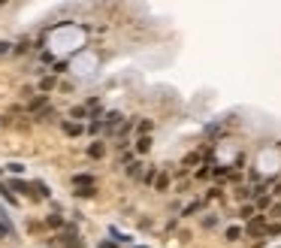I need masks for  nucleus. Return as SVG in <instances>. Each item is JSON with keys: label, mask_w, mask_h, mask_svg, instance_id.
<instances>
[{"label": "nucleus", "mask_w": 281, "mask_h": 248, "mask_svg": "<svg viewBox=\"0 0 281 248\" xmlns=\"http://www.w3.org/2000/svg\"><path fill=\"white\" fill-rule=\"evenodd\" d=\"M43 109H49V94H36V97H30L27 100V112H43Z\"/></svg>", "instance_id": "f257e3e1"}, {"label": "nucleus", "mask_w": 281, "mask_h": 248, "mask_svg": "<svg viewBox=\"0 0 281 248\" xmlns=\"http://www.w3.org/2000/svg\"><path fill=\"white\" fill-rule=\"evenodd\" d=\"M73 185H76V188H94V175L79 172V175H73Z\"/></svg>", "instance_id": "f03ea898"}, {"label": "nucleus", "mask_w": 281, "mask_h": 248, "mask_svg": "<svg viewBox=\"0 0 281 248\" xmlns=\"http://www.w3.org/2000/svg\"><path fill=\"white\" fill-rule=\"evenodd\" d=\"M263 230H266V221H263V218H251V221H248V233H251V236H260Z\"/></svg>", "instance_id": "7ed1b4c3"}, {"label": "nucleus", "mask_w": 281, "mask_h": 248, "mask_svg": "<svg viewBox=\"0 0 281 248\" xmlns=\"http://www.w3.org/2000/svg\"><path fill=\"white\" fill-rule=\"evenodd\" d=\"M61 242H64L67 248H82V245H85V242L79 239V236H70V233H64V236H61Z\"/></svg>", "instance_id": "20e7f679"}, {"label": "nucleus", "mask_w": 281, "mask_h": 248, "mask_svg": "<svg viewBox=\"0 0 281 248\" xmlns=\"http://www.w3.org/2000/svg\"><path fill=\"white\" fill-rule=\"evenodd\" d=\"M148 149H151V136H139L136 139V152L139 155H148Z\"/></svg>", "instance_id": "39448f33"}, {"label": "nucleus", "mask_w": 281, "mask_h": 248, "mask_svg": "<svg viewBox=\"0 0 281 248\" xmlns=\"http://www.w3.org/2000/svg\"><path fill=\"white\" fill-rule=\"evenodd\" d=\"M64 133L67 136H79V133H82V124H79V121H67L64 124Z\"/></svg>", "instance_id": "423d86ee"}, {"label": "nucleus", "mask_w": 281, "mask_h": 248, "mask_svg": "<svg viewBox=\"0 0 281 248\" xmlns=\"http://www.w3.org/2000/svg\"><path fill=\"white\" fill-rule=\"evenodd\" d=\"M9 185H12V191H21V194H30V191H33V185H27V182H21V179H12Z\"/></svg>", "instance_id": "0eeeda50"}, {"label": "nucleus", "mask_w": 281, "mask_h": 248, "mask_svg": "<svg viewBox=\"0 0 281 248\" xmlns=\"http://www.w3.org/2000/svg\"><path fill=\"white\" fill-rule=\"evenodd\" d=\"M154 188H157V191H167V188H170V175H167V172H160V175H157V182H154Z\"/></svg>", "instance_id": "6e6552de"}, {"label": "nucleus", "mask_w": 281, "mask_h": 248, "mask_svg": "<svg viewBox=\"0 0 281 248\" xmlns=\"http://www.w3.org/2000/svg\"><path fill=\"white\" fill-rule=\"evenodd\" d=\"M103 124H106V127H109V130H112V127H115V124H121V112H109V115H106V121H103Z\"/></svg>", "instance_id": "1a4fd4ad"}, {"label": "nucleus", "mask_w": 281, "mask_h": 248, "mask_svg": "<svg viewBox=\"0 0 281 248\" xmlns=\"http://www.w3.org/2000/svg\"><path fill=\"white\" fill-rule=\"evenodd\" d=\"M73 194H76V197H85V200H88V197H97V185H94V188H76Z\"/></svg>", "instance_id": "9d476101"}, {"label": "nucleus", "mask_w": 281, "mask_h": 248, "mask_svg": "<svg viewBox=\"0 0 281 248\" xmlns=\"http://www.w3.org/2000/svg\"><path fill=\"white\" fill-rule=\"evenodd\" d=\"M103 152H106L103 143H91V146H88V155H91V158H103Z\"/></svg>", "instance_id": "9b49d317"}, {"label": "nucleus", "mask_w": 281, "mask_h": 248, "mask_svg": "<svg viewBox=\"0 0 281 248\" xmlns=\"http://www.w3.org/2000/svg\"><path fill=\"white\" fill-rule=\"evenodd\" d=\"M46 224L55 227V230H61V227H64V218H61V215H46Z\"/></svg>", "instance_id": "f8f14e48"}, {"label": "nucleus", "mask_w": 281, "mask_h": 248, "mask_svg": "<svg viewBox=\"0 0 281 248\" xmlns=\"http://www.w3.org/2000/svg\"><path fill=\"white\" fill-rule=\"evenodd\" d=\"M157 175H160V172H157L154 166H148V169H145V175H142V179H145V185H154V182H157Z\"/></svg>", "instance_id": "ddd939ff"}, {"label": "nucleus", "mask_w": 281, "mask_h": 248, "mask_svg": "<svg viewBox=\"0 0 281 248\" xmlns=\"http://www.w3.org/2000/svg\"><path fill=\"white\" fill-rule=\"evenodd\" d=\"M52 88H55V76H46L43 82H39V91H43V94H49Z\"/></svg>", "instance_id": "4468645a"}, {"label": "nucleus", "mask_w": 281, "mask_h": 248, "mask_svg": "<svg viewBox=\"0 0 281 248\" xmlns=\"http://www.w3.org/2000/svg\"><path fill=\"white\" fill-rule=\"evenodd\" d=\"M224 236H227V242H236L239 236H242V227H227V233H224Z\"/></svg>", "instance_id": "2eb2a0df"}, {"label": "nucleus", "mask_w": 281, "mask_h": 248, "mask_svg": "<svg viewBox=\"0 0 281 248\" xmlns=\"http://www.w3.org/2000/svg\"><path fill=\"white\" fill-rule=\"evenodd\" d=\"M36 118H39V121H55V109L49 106V109H43V112H39Z\"/></svg>", "instance_id": "dca6fc26"}, {"label": "nucleus", "mask_w": 281, "mask_h": 248, "mask_svg": "<svg viewBox=\"0 0 281 248\" xmlns=\"http://www.w3.org/2000/svg\"><path fill=\"white\" fill-rule=\"evenodd\" d=\"M239 215H242L245 221H251L254 218V206H242V209H239Z\"/></svg>", "instance_id": "f3484780"}, {"label": "nucleus", "mask_w": 281, "mask_h": 248, "mask_svg": "<svg viewBox=\"0 0 281 248\" xmlns=\"http://www.w3.org/2000/svg\"><path fill=\"white\" fill-rule=\"evenodd\" d=\"M9 52H15V49H12V43H6V40H0V58H3V55H9Z\"/></svg>", "instance_id": "a211bd4d"}, {"label": "nucleus", "mask_w": 281, "mask_h": 248, "mask_svg": "<svg viewBox=\"0 0 281 248\" xmlns=\"http://www.w3.org/2000/svg\"><path fill=\"white\" fill-rule=\"evenodd\" d=\"M151 133V121H139V136H148Z\"/></svg>", "instance_id": "6ab92c4d"}, {"label": "nucleus", "mask_w": 281, "mask_h": 248, "mask_svg": "<svg viewBox=\"0 0 281 248\" xmlns=\"http://www.w3.org/2000/svg\"><path fill=\"white\" fill-rule=\"evenodd\" d=\"M33 191H39V197H49V188L43 182H33Z\"/></svg>", "instance_id": "aec40b11"}, {"label": "nucleus", "mask_w": 281, "mask_h": 248, "mask_svg": "<svg viewBox=\"0 0 281 248\" xmlns=\"http://www.w3.org/2000/svg\"><path fill=\"white\" fill-rule=\"evenodd\" d=\"M196 212H199V203H190V206L185 209V218H190V215H196Z\"/></svg>", "instance_id": "412c9836"}, {"label": "nucleus", "mask_w": 281, "mask_h": 248, "mask_svg": "<svg viewBox=\"0 0 281 248\" xmlns=\"http://www.w3.org/2000/svg\"><path fill=\"white\" fill-rule=\"evenodd\" d=\"M103 127H106V124H103V121H91V127H88V130H91V133H94V136H97V133H100V130H103Z\"/></svg>", "instance_id": "4be33fe9"}, {"label": "nucleus", "mask_w": 281, "mask_h": 248, "mask_svg": "<svg viewBox=\"0 0 281 248\" xmlns=\"http://www.w3.org/2000/svg\"><path fill=\"white\" fill-rule=\"evenodd\" d=\"M70 115H73V118H85V106H76V109H73Z\"/></svg>", "instance_id": "5701e85b"}, {"label": "nucleus", "mask_w": 281, "mask_h": 248, "mask_svg": "<svg viewBox=\"0 0 281 248\" xmlns=\"http://www.w3.org/2000/svg\"><path fill=\"white\" fill-rule=\"evenodd\" d=\"M127 175H133V179H136V175H139V164H130L127 166Z\"/></svg>", "instance_id": "b1692460"}, {"label": "nucleus", "mask_w": 281, "mask_h": 248, "mask_svg": "<svg viewBox=\"0 0 281 248\" xmlns=\"http://www.w3.org/2000/svg\"><path fill=\"white\" fill-rule=\"evenodd\" d=\"M269 218H281V206H272L269 209Z\"/></svg>", "instance_id": "393cba45"}, {"label": "nucleus", "mask_w": 281, "mask_h": 248, "mask_svg": "<svg viewBox=\"0 0 281 248\" xmlns=\"http://www.w3.org/2000/svg\"><path fill=\"white\" fill-rule=\"evenodd\" d=\"M196 161H199V155H187V158H185V166H190V164H196Z\"/></svg>", "instance_id": "a878e982"}, {"label": "nucleus", "mask_w": 281, "mask_h": 248, "mask_svg": "<svg viewBox=\"0 0 281 248\" xmlns=\"http://www.w3.org/2000/svg\"><path fill=\"white\" fill-rule=\"evenodd\" d=\"M266 233H269V236H275V233H281V227H278V224H269V227H266Z\"/></svg>", "instance_id": "bb28decb"}, {"label": "nucleus", "mask_w": 281, "mask_h": 248, "mask_svg": "<svg viewBox=\"0 0 281 248\" xmlns=\"http://www.w3.org/2000/svg\"><path fill=\"white\" fill-rule=\"evenodd\" d=\"M100 248H115V245H112V242H103V245H100Z\"/></svg>", "instance_id": "cd10ccee"}]
</instances>
